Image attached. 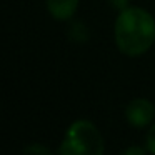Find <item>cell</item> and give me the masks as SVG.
I'll return each mask as SVG.
<instances>
[{
	"instance_id": "6da1fadb",
	"label": "cell",
	"mask_w": 155,
	"mask_h": 155,
	"mask_svg": "<svg viewBox=\"0 0 155 155\" xmlns=\"http://www.w3.org/2000/svg\"><path fill=\"white\" fill-rule=\"evenodd\" d=\"M115 45L127 57L143 55L155 42V20L140 7L120 10L115 20Z\"/></svg>"
},
{
	"instance_id": "7a4b0ae2",
	"label": "cell",
	"mask_w": 155,
	"mask_h": 155,
	"mask_svg": "<svg viewBox=\"0 0 155 155\" xmlns=\"http://www.w3.org/2000/svg\"><path fill=\"white\" fill-rule=\"evenodd\" d=\"M104 150V138L90 120H75L58 147L60 155H102Z\"/></svg>"
},
{
	"instance_id": "3957f363",
	"label": "cell",
	"mask_w": 155,
	"mask_h": 155,
	"mask_svg": "<svg viewBox=\"0 0 155 155\" xmlns=\"http://www.w3.org/2000/svg\"><path fill=\"white\" fill-rule=\"evenodd\" d=\"M127 122L135 128H143L152 124L155 117V107L147 98H134L125 108Z\"/></svg>"
},
{
	"instance_id": "277c9868",
	"label": "cell",
	"mask_w": 155,
	"mask_h": 155,
	"mask_svg": "<svg viewBox=\"0 0 155 155\" xmlns=\"http://www.w3.org/2000/svg\"><path fill=\"white\" fill-rule=\"evenodd\" d=\"M47 10L55 20H70L78 8V0H45Z\"/></svg>"
},
{
	"instance_id": "5b68a950",
	"label": "cell",
	"mask_w": 155,
	"mask_h": 155,
	"mask_svg": "<svg viewBox=\"0 0 155 155\" xmlns=\"http://www.w3.org/2000/svg\"><path fill=\"white\" fill-rule=\"evenodd\" d=\"M145 147H147V150L150 152V153L155 155V124L152 125V127L148 128V132H147V137H145Z\"/></svg>"
},
{
	"instance_id": "8992f818",
	"label": "cell",
	"mask_w": 155,
	"mask_h": 155,
	"mask_svg": "<svg viewBox=\"0 0 155 155\" xmlns=\"http://www.w3.org/2000/svg\"><path fill=\"white\" fill-rule=\"evenodd\" d=\"M25 153H50V150H48L47 147H44V145H38V143H34V145H28V147L24 148Z\"/></svg>"
},
{
	"instance_id": "52a82bcc",
	"label": "cell",
	"mask_w": 155,
	"mask_h": 155,
	"mask_svg": "<svg viewBox=\"0 0 155 155\" xmlns=\"http://www.w3.org/2000/svg\"><path fill=\"white\" fill-rule=\"evenodd\" d=\"M145 152H148L147 147L145 148H142V147H128V148L124 150V155H143Z\"/></svg>"
},
{
	"instance_id": "ba28073f",
	"label": "cell",
	"mask_w": 155,
	"mask_h": 155,
	"mask_svg": "<svg viewBox=\"0 0 155 155\" xmlns=\"http://www.w3.org/2000/svg\"><path fill=\"white\" fill-rule=\"evenodd\" d=\"M112 4H114V7H117L118 10H124V8H127V0H110Z\"/></svg>"
}]
</instances>
